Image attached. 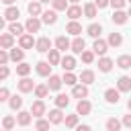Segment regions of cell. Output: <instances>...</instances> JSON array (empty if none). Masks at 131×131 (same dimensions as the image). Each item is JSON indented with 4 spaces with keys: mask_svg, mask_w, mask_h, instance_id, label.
I'll return each instance as SVG.
<instances>
[{
    "mask_svg": "<svg viewBox=\"0 0 131 131\" xmlns=\"http://www.w3.org/2000/svg\"><path fill=\"white\" fill-rule=\"evenodd\" d=\"M127 106H129V111H131V98H129V100H127Z\"/></svg>",
    "mask_w": 131,
    "mask_h": 131,
    "instance_id": "db71d44e",
    "label": "cell"
},
{
    "mask_svg": "<svg viewBox=\"0 0 131 131\" xmlns=\"http://www.w3.org/2000/svg\"><path fill=\"white\" fill-rule=\"evenodd\" d=\"M117 90L119 92H129L131 90V78L129 76H121L117 80Z\"/></svg>",
    "mask_w": 131,
    "mask_h": 131,
    "instance_id": "52a82bcc",
    "label": "cell"
},
{
    "mask_svg": "<svg viewBox=\"0 0 131 131\" xmlns=\"http://www.w3.org/2000/svg\"><path fill=\"white\" fill-rule=\"evenodd\" d=\"M63 82L68 84V86H76V82H78V78L72 74V72H66L63 74Z\"/></svg>",
    "mask_w": 131,
    "mask_h": 131,
    "instance_id": "ab89813d",
    "label": "cell"
},
{
    "mask_svg": "<svg viewBox=\"0 0 131 131\" xmlns=\"http://www.w3.org/2000/svg\"><path fill=\"white\" fill-rule=\"evenodd\" d=\"M121 123H123V125H125V127H131V115H125V117H123V121H121Z\"/></svg>",
    "mask_w": 131,
    "mask_h": 131,
    "instance_id": "f907efd6",
    "label": "cell"
},
{
    "mask_svg": "<svg viewBox=\"0 0 131 131\" xmlns=\"http://www.w3.org/2000/svg\"><path fill=\"white\" fill-rule=\"evenodd\" d=\"M111 68H113V59L111 57H100L98 59V70L100 72H111Z\"/></svg>",
    "mask_w": 131,
    "mask_h": 131,
    "instance_id": "d4e9b609",
    "label": "cell"
},
{
    "mask_svg": "<svg viewBox=\"0 0 131 131\" xmlns=\"http://www.w3.org/2000/svg\"><path fill=\"white\" fill-rule=\"evenodd\" d=\"M25 29H27V33H39V29H41V20L37 18V16H31L27 23H25Z\"/></svg>",
    "mask_w": 131,
    "mask_h": 131,
    "instance_id": "3957f363",
    "label": "cell"
},
{
    "mask_svg": "<svg viewBox=\"0 0 131 131\" xmlns=\"http://www.w3.org/2000/svg\"><path fill=\"white\" fill-rule=\"evenodd\" d=\"M92 49H94V53H98V55H102V57H104V53H106V49H108V43H106V41H102V39H94Z\"/></svg>",
    "mask_w": 131,
    "mask_h": 131,
    "instance_id": "ba28073f",
    "label": "cell"
},
{
    "mask_svg": "<svg viewBox=\"0 0 131 131\" xmlns=\"http://www.w3.org/2000/svg\"><path fill=\"white\" fill-rule=\"evenodd\" d=\"M0 100H10L8 98V88H0Z\"/></svg>",
    "mask_w": 131,
    "mask_h": 131,
    "instance_id": "681fc988",
    "label": "cell"
},
{
    "mask_svg": "<svg viewBox=\"0 0 131 131\" xmlns=\"http://www.w3.org/2000/svg\"><path fill=\"white\" fill-rule=\"evenodd\" d=\"M92 111V104L84 98V100H78V104H76V115H88Z\"/></svg>",
    "mask_w": 131,
    "mask_h": 131,
    "instance_id": "30bf717a",
    "label": "cell"
},
{
    "mask_svg": "<svg viewBox=\"0 0 131 131\" xmlns=\"http://www.w3.org/2000/svg\"><path fill=\"white\" fill-rule=\"evenodd\" d=\"M68 104H70V96L68 94H57L55 96V106L57 108H66Z\"/></svg>",
    "mask_w": 131,
    "mask_h": 131,
    "instance_id": "f1b7e54d",
    "label": "cell"
},
{
    "mask_svg": "<svg viewBox=\"0 0 131 131\" xmlns=\"http://www.w3.org/2000/svg\"><path fill=\"white\" fill-rule=\"evenodd\" d=\"M39 2H53V0H39Z\"/></svg>",
    "mask_w": 131,
    "mask_h": 131,
    "instance_id": "11a10c76",
    "label": "cell"
},
{
    "mask_svg": "<svg viewBox=\"0 0 131 131\" xmlns=\"http://www.w3.org/2000/svg\"><path fill=\"white\" fill-rule=\"evenodd\" d=\"M49 121L51 123H61L63 121V115H61V108H53V111H49Z\"/></svg>",
    "mask_w": 131,
    "mask_h": 131,
    "instance_id": "f546056e",
    "label": "cell"
},
{
    "mask_svg": "<svg viewBox=\"0 0 131 131\" xmlns=\"http://www.w3.org/2000/svg\"><path fill=\"white\" fill-rule=\"evenodd\" d=\"M127 2H129V4H131V0H127Z\"/></svg>",
    "mask_w": 131,
    "mask_h": 131,
    "instance_id": "680465c9",
    "label": "cell"
},
{
    "mask_svg": "<svg viewBox=\"0 0 131 131\" xmlns=\"http://www.w3.org/2000/svg\"><path fill=\"white\" fill-rule=\"evenodd\" d=\"M18 45H20V49H31L33 45H37V41L33 39V35H31V33H25V35L18 39Z\"/></svg>",
    "mask_w": 131,
    "mask_h": 131,
    "instance_id": "5b68a950",
    "label": "cell"
},
{
    "mask_svg": "<svg viewBox=\"0 0 131 131\" xmlns=\"http://www.w3.org/2000/svg\"><path fill=\"white\" fill-rule=\"evenodd\" d=\"M16 123H18V125H23V127H27V125L31 123V113H27V111H20V113L16 115Z\"/></svg>",
    "mask_w": 131,
    "mask_h": 131,
    "instance_id": "4316f807",
    "label": "cell"
},
{
    "mask_svg": "<svg viewBox=\"0 0 131 131\" xmlns=\"http://www.w3.org/2000/svg\"><path fill=\"white\" fill-rule=\"evenodd\" d=\"M94 4H96V8H106L111 4V0H94Z\"/></svg>",
    "mask_w": 131,
    "mask_h": 131,
    "instance_id": "7dc6e473",
    "label": "cell"
},
{
    "mask_svg": "<svg viewBox=\"0 0 131 131\" xmlns=\"http://www.w3.org/2000/svg\"><path fill=\"white\" fill-rule=\"evenodd\" d=\"M8 59H10V53H8L6 49H0V63H2V66H6V63H8Z\"/></svg>",
    "mask_w": 131,
    "mask_h": 131,
    "instance_id": "f6af8a7d",
    "label": "cell"
},
{
    "mask_svg": "<svg viewBox=\"0 0 131 131\" xmlns=\"http://www.w3.org/2000/svg\"><path fill=\"white\" fill-rule=\"evenodd\" d=\"M66 33H70V35H74V37H80V33H82V25L76 23V20H70L68 27H66Z\"/></svg>",
    "mask_w": 131,
    "mask_h": 131,
    "instance_id": "8fae6325",
    "label": "cell"
},
{
    "mask_svg": "<svg viewBox=\"0 0 131 131\" xmlns=\"http://www.w3.org/2000/svg\"><path fill=\"white\" fill-rule=\"evenodd\" d=\"M12 43H14V35L2 33V37H0V47H2V49H12Z\"/></svg>",
    "mask_w": 131,
    "mask_h": 131,
    "instance_id": "7c38bea8",
    "label": "cell"
},
{
    "mask_svg": "<svg viewBox=\"0 0 131 131\" xmlns=\"http://www.w3.org/2000/svg\"><path fill=\"white\" fill-rule=\"evenodd\" d=\"M51 63L49 61H37V74L39 76H51Z\"/></svg>",
    "mask_w": 131,
    "mask_h": 131,
    "instance_id": "4fadbf2b",
    "label": "cell"
},
{
    "mask_svg": "<svg viewBox=\"0 0 131 131\" xmlns=\"http://www.w3.org/2000/svg\"><path fill=\"white\" fill-rule=\"evenodd\" d=\"M80 82L86 84V86L92 84V82H94V72H92V70H84V72L80 74Z\"/></svg>",
    "mask_w": 131,
    "mask_h": 131,
    "instance_id": "484cf974",
    "label": "cell"
},
{
    "mask_svg": "<svg viewBox=\"0 0 131 131\" xmlns=\"http://www.w3.org/2000/svg\"><path fill=\"white\" fill-rule=\"evenodd\" d=\"M127 16H129L127 12H123V10H115L111 18H113L115 25H125V23H127Z\"/></svg>",
    "mask_w": 131,
    "mask_h": 131,
    "instance_id": "d6986e66",
    "label": "cell"
},
{
    "mask_svg": "<svg viewBox=\"0 0 131 131\" xmlns=\"http://www.w3.org/2000/svg\"><path fill=\"white\" fill-rule=\"evenodd\" d=\"M76 131H92V129H90L88 125H78V127H76Z\"/></svg>",
    "mask_w": 131,
    "mask_h": 131,
    "instance_id": "816d5d0a",
    "label": "cell"
},
{
    "mask_svg": "<svg viewBox=\"0 0 131 131\" xmlns=\"http://www.w3.org/2000/svg\"><path fill=\"white\" fill-rule=\"evenodd\" d=\"M6 78H8V68L2 66V68H0V80H6Z\"/></svg>",
    "mask_w": 131,
    "mask_h": 131,
    "instance_id": "c3c4849f",
    "label": "cell"
},
{
    "mask_svg": "<svg viewBox=\"0 0 131 131\" xmlns=\"http://www.w3.org/2000/svg\"><path fill=\"white\" fill-rule=\"evenodd\" d=\"M104 100H106L108 104H117V102H119V90L108 88V90L104 92Z\"/></svg>",
    "mask_w": 131,
    "mask_h": 131,
    "instance_id": "2e32d148",
    "label": "cell"
},
{
    "mask_svg": "<svg viewBox=\"0 0 131 131\" xmlns=\"http://www.w3.org/2000/svg\"><path fill=\"white\" fill-rule=\"evenodd\" d=\"M49 123H51V121L39 119V121H37V125H35V129H37V131H49Z\"/></svg>",
    "mask_w": 131,
    "mask_h": 131,
    "instance_id": "7bdbcfd3",
    "label": "cell"
},
{
    "mask_svg": "<svg viewBox=\"0 0 131 131\" xmlns=\"http://www.w3.org/2000/svg\"><path fill=\"white\" fill-rule=\"evenodd\" d=\"M2 2H4V4H8V6H10V4H12V2H14V0H2Z\"/></svg>",
    "mask_w": 131,
    "mask_h": 131,
    "instance_id": "f5cc1de1",
    "label": "cell"
},
{
    "mask_svg": "<svg viewBox=\"0 0 131 131\" xmlns=\"http://www.w3.org/2000/svg\"><path fill=\"white\" fill-rule=\"evenodd\" d=\"M23 57H25V51L23 49H10V59L12 61H18V63H23Z\"/></svg>",
    "mask_w": 131,
    "mask_h": 131,
    "instance_id": "e575fe53",
    "label": "cell"
},
{
    "mask_svg": "<svg viewBox=\"0 0 131 131\" xmlns=\"http://www.w3.org/2000/svg\"><path fill=\"white\" fill-rule=\"evenodd\" d=\"M47 92H49V86H47V84H39V86L35 88V96H37L39 100H41V98H45V96H47Z\"/></svg>",
    "mask_w": 131,
    "mask_h": 131,
    "instance_id": "d590c367",
    "label": "cell"
},
{
    "mask_svg": "<svg viewBox=\"0 0 131 131\" xmlns=\"http://www.w3.org/2000/svg\"><path fill=\"white\" fill-rule=\"evenodd\" d=\"M117 66H119L121 70H129V68H131V55H121V57L117 59Z\"/></svg>",
    "mask_w": 131,
    "mask_h": 131,
    "instance_id": "d6a6232c",
    "label": "cell"
},
{
    "mask_svg": "<svg viewBox=\"0 0 131 131\" xmlns=\"http://www.w3.org/2000/svg\"><path fill=\"white\" fill-rule=\"evenodd\" d=\"M18 16H20V12H18V8H16V6H8V8L4 10V18H6V20H10V23H14Z\"/></svg>",
    "mask_w": 131,
    "mask_h": 131,
    "instance_id": "5bb4252c",
    "label": "cell"
},
{
    "mask_svg": "<svg viewBox=\"0 0 131 131\" xmlns=\"http://www.w3.org/2000/svg\"><path fill=\"white\" fill-rule=\"evenodd\" d=\"M35 49H37L39 53H49V51H51V39H49V37H41V39H37Z\"/></svg>",
    "mask_w": 131,
    "mask_h": 131,
    "instance_id": "6da1fadb",
    "label": "cell"
},
{
    "mask_svg": "<svg viewBox=\"0 0 131 131\" xmlns=\"http://www.w3.org/2000/svg\"><path fill=\"white\" fill-rule=\"evenodd\" d=\"M29 72H31V66H29V63H25V61H23V63H18V66H16V74H18V76L27 78V76H29Z\"/></svg>",
    "mask_w": 131,
    "mask_h": 131,
    "instance_id": "8d00e7d4",
    "label": "cell"
},
{
    "mask_svg": "<svg viewBox=\"0 0 131 131\" xmlns=\"http://www.w3.org/2000/svg\"><path fill=\"white\" fill-rule=\"evenodd\" d=\"M41 18H43L45 25H55V23H57V14H55V10H45V12L41 14Z\"/></svg>",
    "mask_w": 131,
    "mask_h": 131,
    "instance_id": "ac0fdd59",
    "label": "cell"
},
{
    "mask_svg": "<svg viewBox=\"0 0 131 131\" xmlns=\"http://www.w3.org/2000/svg\"><path fill=\"white\" fill-rule=\"evenodd\" d=\"M84 14H86L88 18H94V16H96V4H94V2L84 4Z\"/></svg>",
    "mask_w": 131,
    "mask_h": 131,
    "instance_id": "836d02e7",
    "label": "cell"
},
{
    "mask_svg": "<svg viewBox=\"0 0 131 131\" xmlns=\"http://www.w3.org/2000/svg\"><path fill=\"white\" fill-rule=\"evenodd\" d=\"M61 68H63L66 72H72V70L76 68V59H74L72 55H63V57H61Z\"/></svg>",
    "mask_w": 131,
    "mask_h": 131,
    "instance_id": "44dd1931",
    "label": "cell"
},
{
    "mask_svg": "<svg viewBox=\"0 0 131 131\" xmlns=\"http://www.w3.org/2000/svg\"><path fill=\"white\" fill-rule=\"evenodd\" d=\"M82 61L84 63H92L94 61V51H84L82 53Z\"/></svg>",
    "mask_w": 131,
    "mask_h": 131,
    "instance_id": "ee69618b",
    "label": "cell"
},
{
    "mask_svg": "<svg viewBox=\"0 0 131 131\" xmlns=\"http://www.w3.org/2000/svg\"><path fill=\"white\" fill-rule=\"evenodd\" d=\"M84 47H86V43H84L82 37H76V39L72 41V51H74V53H80V55H82V53L86 51Z\"/></svg>",
    "mask_w": 131,
    "mask_h": 131,
    "instance_id": "9a60e30c",
    "label": "cell"
},
{
    "mask_svg": "<svg viewBox=\"0 0 131 131\" xmlns=\"http://www.w3.org/2000/svg\"><path fill=\"white\" fill-rule=\"evenodd\" d=\"M8 104H10V108H12V111H16V108H20V106H23V98H20L18 94H14V96H10Z\"/></svg>",
    "mask_w": 131,
    "mask_h": 131,
    "instance_id": "74e56055",
    "label": "cell"
},
{
    "mask_svg": "<svg viewBox=\"0 0 131 131\" xmlns=\"http://www.w3.org/2000/svg\"><path fill=\"white\" fill-rule=\"evenodd\" d=\"M63 121H66V127H78V115H68Z\"/></svg>",
    "mask_w": 131,
    "mask_h": 131,
    "instance_id": "b9f144b4",
    "label": "cell"
},
{
    "mask_svg": "<svg viewBox=\"0 0 131 131\" xmlns=\"http://www.w3.org/2000/svg\"><path fill=\"white\" fill-rule=\"evenodd\" d=\"M16 86H18V90H20V92H33V90L37 88V86H35V82H33L31 78H23Z\"/></svg>",
    "mask_w": 131,
    "mask_h": 131,
    "instance_id": "8992f818",
    "label": "cell"
},
{
    "mask_svg": "<svg viewBox=\"0 0 131 131\" xmlns=\"http://www.w3.org/2000/svg\"><path fill=\"white\" fill-rule=\"evenodd\" d=\"M70 2H74V4H76V2H80V0H70Z\"/></svg>",
    "mask_w": 131,
    "mask_h": 131,
    "instance_id": "9f6ffc18",
    "label": "cell"
},
{
    "mask_svg": "<svg viewBox=\"0 0 131 131\" xmlns=\"http://www.w3.org/2000/svg\"><path fill=\"white\" fill-rule=\"evenodd\" d=\"M72 96H74V98H80V100L88 98V86H86V84H76V86L72 88Z\"/></svg>",
    "mask_w": 131,
    "mask_h": 131,
    "instance_id": "7a4b0ae2",
    "label": "cell"
},
{
    "mask_svg": "<svg viewBox=\"0 0 131 131\" xmlns=\"http://www.w3.org/2000/svg\"><path fill=\"white\" fill-rule=\"evenodd\" d=\"M82 10H84V8H80L78 4H74V6H70V8L66 10V14H68L72 20H76V18H80V16H82Z\"/></svg>",
    "mask_w": 131,
    "mask_h": 131,
    "instance_id": "7402d4cb",
    "label": "cell"
},
{
    "mask_svg": "<svg viewBox=\"0 0 131 131\" xmlns=\"http://www.w3.org/2000/svg\"><path fill=\"white\" fill-rule=\"evenodd\" d=\"M129 16H131V6H129Z\"/></svg>",
    "mask_w": 131,
    "mask_h": 131,
    "instance_id": "6f0895ef",
    "label": "cell"
},
{
    "mask_svg": "<svg viewBox=\"0 0 131 131\" xmlns=\"http://www.w3.org/2000/svg\"><path fill=\"white\" fill-rule=\"evenodd\" d=\"M61 84H63V78H59V76H55V74H51V76H49V82H47L49 90L57 92V90L61 88Z\"/></svg>",
    "mask_w": 131,
    "mask_h": 131,
    "instance_id": "9c48e42d",
    "label": "cell"
},
{
    "mask_svg": "<svg viewBox=\"0 0 131 131\" xmlns=\"http://www.w3.org/2000/svg\"><path fill=\"white\" fill-rule=\"evenodd\" d=\"M121 121L119 119H115V117H111L108 121H106V131H121Z\"/></svg>",
    "mask_w": 131,
    "mask_h": 131,
    "instance_id": "4dcf8cb0",
    "label": "cell"
},
{
    "mask_svg": "<svg viewBox=\"0 0 131 131\" xmlns=\"http://www.w3.org/2000/svg\"><path fill=\"white\" fill-rule=\"evenodd\" d=\"M86 31H88V35H90V37H94V39H100L102 27H100V25H96V23H92V25H90V27H88Z\"/></svg>",
    "mask_w": 131,
    "mask_h": 131,
    "instance_id": "83f0119b",
    "label": "cell"
},
{
    "mask_svg": "<svg viewBox=\"0 0 131 131\" xmlns=\"http://www.w3.org/2000/svg\"><path fill=\"white\" fill-rule=\"evenodd\" d=\"M8 33H10V35L23 37V35H25V27H23L20 23H10V25H8Z\"/></svg>",
    "mask_w": 131,
    "mask_h": 131,
    "instance_id": "603a6c76",
    "label": "cell"
},
{
    "mask_svg": "<svg viewBox=\"0 0 131 131\" xmlns=\"http://www.w3.org/2000/svg\"><path fill=\"white\" fill-rule=\"evenodd\" d=\"M29 113H31L33 117H39V119H41V117L45 115V102H43V100H35V102L31 104V111H29Z\"/></svg>",
    "mask_w": 131,
    "mask_h": 131,
    "instance_id": "277c9868",
    "label": "cell"
},
{
    "mask_svg": "<svg viewBox=\"0 0 131 131\" xmlns=\"http://www.w3.org/2000/svg\"><path fill=\"white\" fill-rule=\"evenodd\" d=\"M106 43H108V45H113V47H119V45L123 43V37H121V33H111Z\"/></svg>",
    "mask_w": 131,
    "mask_h": 131,
    "instance_id": "1f68e13d",
    "label": "cell"
},
{
    "mask_svg": "<svg viewBox=\"0 0 131 131\" xmlns=\"http://www.w3.org/2000/svg\"><path fill=\"white\" fill-rule=\"evenodd\" d=\"M55 47H57L59 51H66V49H70V47H72V43H70V39H68V37L59 35V37L55 39Z\"/></svg>",
    "mask_w": 131,
    "mask_h": 131,
    "instance_id": "ffe728a7",
    "label": "cell"
},
{
    "mask_svg": "<svg viewBox=\"0 0 131 131\" xmlns=\"http://www.w3.org/2000/svg\"><path fill=\"white\" fill-rule=\"evenodd\" d=\"M47 61H49L51 66H57V63H61V57H59V49H51V51L47 53Z\"/></svg>",
    "mask_w": 131,
    "mask_h": 131,
    "instance_id": "cb8c5ba5",
    "label": "cell"
},
{
    "mask_svg": "<svg viewBox=\"0 0 131 131\" xmlns=\"http://www.w3.org/2000/svg\"><path fill=\"white\" fill-rule=\"evenodd\" d=\"M2 125H4V131H10V129L16 125V119L8 115V117H4V119H2Z\"/></svg>",
    "mask_w": 131,
    "mask_h": 131,
    "instance_id": "f35d334b",
    "label": "cell"
},
{
    "mask_svg": "<svg viewBox=\"0 0 131 131\" xmlns=\"http://www.w3.org/2000/svg\"><path fill=\"white\" fill-rule=\"evenodd\" d=\"M51 4H53V10H68L70 8L68 6V0H53Z\"/></svg>",
    "mask_w": 131,
    "mask_h": 131,
    "instance_id": "60d3db41",
    "label": "cell"
},
{
    "mask_svg": "<svg viewBox=\"0 0 131 131\" xmlns=\"http://www.w3.org/2000/svg\"><path fill=\"white\" fill-rule=\"evenodd\" d=\"M125 2H127V0H111V6H113L115 10H123Z\"/></svg>",
    "mask_w": 131,
    "mask_h": 131,
    "instance_id": "bcb514c9",
    "label": "cell"
},
{
    "mask_svg": "<svg viewBox=\"0 0 131 131\" xmlns=\"http://www.w3.org/2000/svg\"><path fill=\"white\" fill-rule=\"evenodd\" d=\"M27 10H29V14H31V16H39V14H43V10H41V2H39V0L29 2Z\"/></svg>",
    "mask_w": 131,
    "mask_h": 131,
    "instance_id": "e0dca14e",
    "label": "cell"
}]
</instances>
